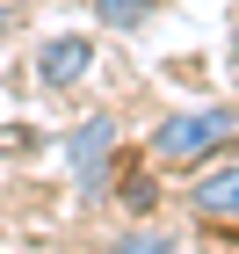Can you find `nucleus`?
Instances as JSON below:
<instances>
[{
    "mask_svg": "<svg viewBox=\"0 0 239 254\" xmlns=\"http://www.w3.org/2000/svg\"><path fill=\"white\" fill-rule=\"evenodd\" d=\"M87 7H95L101 29H145L159 15V0H87Z\"/></svg>",
    "mask_w": 239,
    "mask_h": 254,
    "instance_id": "nucleus-5",
    "label": "nucleus"
},
{
    "mask_svg": "<svg viewBox=\"0 0 239 254\" xmlns=\"http://www.w3.org/2000/svg\"><path fill=\"white\" fill-rule=\"evenodd\" d=\"M109 254H181V240L159 233V225H138V233H116V240H109Z\"/></svg>",
    "mask_w": 239,
    "mask_h": 254,
    "instance_id": "nucleus-6",
    "label": "nucleus"
},
{
    "mask_svg": "<svg viewBox=\"0 0 239 254\" xmlns=\"http://www.w3.org/2000/svg\"><path fill=\"white\" fill-rule=\"evenodd\" d=\"M232 51H239V29H232Z\"/></svg>",
    "mask_w": 239,
    "mask_h": 254,
    "instance_id": "nucleus-7",
    "label": "nucleus"
},
{
    "mask_svg": "<svg viewBox=\"0 0 239 254\" xmlns=\"http://www.w3.org/2000/svg\"><path fill=\"white\" fill-rule=\"evenodd\" d=\"M189 211L210 218V225H239V160L218 167V175H203L196 189H189Z\"/></svg>",
    "mask_w": 239,
    "mask_h": 254,
    "instance_id": "nucleus-4",
    "label": "nucleus"
},
{
    "mask_svg": "<svg viewBox=\"0 0 239 254\" xmlns=\"http://www.w3.org/2000/svg\"><path fill=\"white\" fill-rule=\"evenodd\" d=\"M65 167H73L80 196H101L116 175V117H87L65 131Z\"/></svg>",
    "mask_w": 239,
    "mask_h": 254,
    "instance_id": "nucleus-2",
    "label": "nucleus"
},
{
    "mask_svg": "<svg viewBox=\"0 0 239 254\" xmlns=\"http://www.w3.org/2000/svg\"><path fill=\"white\" fill-rule=\"evenodd\" d=\"M87 65H95V44H87V37H51L37 51V80H44V87H80Z\"/></svg>",
    "mask_w": 239,
    "mask_h": 254,
    "instance_id": "nucleus-3",
    "label": "nucleus"
},
{
    "mask_svg": "<svg viewBox=\"0 0 239 254\" xmlns=\"http://www.w3.org/2000/svg\"><path fill=\"white\" fill-rule=\"evenodd\" d=\"M239 138V109L232 102H210V109H181V117L152 124V160L159 167H203V160H218L225 145Z\"/></svg>",
    "mask_w": 239,
    "mask_h": 254,
    "instance_id": "nucleus-1",
    "label": "nucleus"
}]
</instances>
